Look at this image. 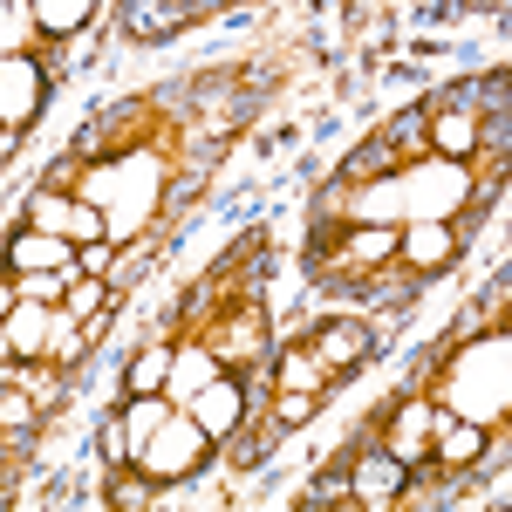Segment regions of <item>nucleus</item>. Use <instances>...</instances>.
<instances>
[{"label":"nucleus","mask_w":512,"mask_h":512,"mask_svg":"<svg viewBox=\"0 0 512 512\" xmlns=\"http://www.w3.org/2000/svg\"><path fill=\"white\" fill-rule=\"evenodd\" d=\"M417 390L431 396L444 417H465L478 431L506 444L512 424V328H506V280L478 294V308L458 321V335L424 362Z\"/></svg>","instance_id":"nucleus-5"},{"label":"nucleus","mask_w":512,"mask_h":512,"mask_svg":"<svg viewBox=\"0 0 512 512\" xmlns=\"http://www.w3.org/2000/svg\"><path fill=\"white\" fill-rule=\"evenodd\" d=\"M369 431H376V444H383L410 478H444V472H437V431H444V410H437L417 383H410L403 396H390V410H383Z\"/></svg>","instance_id":"nucleus-8"},{"label":"nucleus","mask_w":512,"mask_h":512,"mask_svg":"<svg viewBox=\"0 0 512 512\" xmlns=\"http://www.w3.org/2000/svg\"><path fill=\"white\" fill-rule=\"evenodd\" d=\"M21 219L41 226V233H55V239H69L76 253L110 239V219H103L82 192H62V185H35V198H28V212H21Z\"/></svg>","instance_id":"nucleus-10"},{"label":"nucleus","mask_w":512,"mask_h":512,"mask_svg":"<svg viewBox=\"0 0 512 512\" xmlns=\"http://www.w3.org/2000/svg\"><path fill=\"white\" fill-rule=\"evenodd\" d=\"M0 55H55V41L35 28V7L28 0H0Z\"/></svg>","instance_id":"nucleus-14"},{"label":"nucleus","mask_w":512,"mask_h":512,"mask_svg":"<svg viewBox=\"0 0 512 512\" xmlns=\"http://www.w3.org/2000/svg\"><path fill=\"white\" fill-rule=\"evenodd\" d=\"M410 492H417V478L396 465L390 451L376 444V431H362L315 478V492L301 499V506H349V512H390V506H410Z\"/></svg>","instance_id":"nucleus-7"},{"label":"nucleus","mask_w":512,"mask_h":512,"mask_svg":"<svg viewBox=\"0 0 512 512\" xmlns=\"http://www.w3.org/2000/svg\"><path fill=\"white\" fill-rule=\"evenodd\" d=\"M369 349H376L369 321H315V328L287 335L280 349H267V376H274L267 383V417H260V437L239 458L253 465V458H267V444H280L301 424H315V410L369 362Z\"/></svg>","instance_id":"nucleus-6"},{"label":"nucleus","mask_w":512,"mask_h":512,"mask_svg":"<svg viewBox=\"0 0 512 512\" xmlns=\"http://www.w3.org/2000/svg\"><path fill=\"white\" fill-rule=\"evenodd\" d=\"M267 253H274L267 226L239 233L198 274V287L178 301V315L164 321L158 342L171 355V369H164V396L171 403H185L212 376H246L253 383L267 369V349H274V328H267Z\"/></svg>","instance_id":"nucleus-3"},{"label":"nucleus","mask_w":512,"mask_h":512,"mask_svg":"<svg viewBox=\"0 0 512 512\" xmlns=\"http://www.w3.org/2000/svg\"><path fill=\"white\" fill-rule=\"evenodd\" d=\"M219 458V437L171 396H123L103 417V506H158L171 485H192Z\"/></svg>","instance_id":"nucleus-4"},{"label":"nucleus","mask_w":512,"mask_h":512,"mask_svg":"<svg viewBox=\"0 0 512 512\" xmlns=\"http://www.w3.org/2000/svg\"><path fill=\"white\" fill-rule=\"evenodd\" d=\"M226 7H253V0H117L130 41H171L198 21H212V14H226Z\"/></svg>","instance_id":"nucleus-11"},{"label":"nucleus","mask_w":512,"mask_h":512,"mask_svg":"<svg viewBox=\"0 0 512 512\" xmlns=\"http://www.w3.org/2000/svg\"><path fill=\"white\" fill-rule=\"evenodd\" d=\"M0 267H7V274H62V267H76V246L21 219L14 239H7V253H0Z\"/></svg>","instance_id":"nucleus-13"},{"label":"nucleus","mask_w":512,"mask_h":512,"mask_svg":"<svg viewBox=\"0 0 512 512\" xmlns=\"http://www.w3.org/2000/svg\"><path fill=\"white\" fill-rule=\"evenodd\" d=\"M185 410L198 417V431L205 437H239L246 431V417H253V383L246 376H212V383H198L192 396H185Z\"/></svg>","instance_id":"nucleus-12"},{"label":"nucleus","mask_w":512,"mask_h":512,"mask_svg":"<svg viewBox=\"0 0 512 512\" xmlns=\"http://www.w3.org/2000/svg\"><path fill=\"white\" fill-rule=\"evenodd\" d=\"M28 7H35V28L55 41V48H62L69 35H82V28L96 21V0H28Z\"/></svg>","instance_id":"nucleus-15"},{"label":"nucleus","mask_w":512,"mask_h":512,"mask_svg":"<svg viewBox=\"0 0 512 512\" xmlns=\"http://www.w3.org/2000/svg\"><path fill=\"white\" fill-rule=\"evenodd\" d=\"M267 96V69H198V76L171 82V89H144L123 96L110 110L82 123L69 137V151L55 158V171L41 185L82 192L103 219H110V287H130L137 267L171 246L178 212L198 205V192L212 185V171L226 164L233 137L253 123Z\"/></svg>","instance_id":"nucleus-2"},{"label":"nucleus","mask_w":512,"mask_h":512,"mask_svg":"<svg viewBox=\"0 0 512 512\" xmlns=\"http://www.w3.org/2000/svg\"><path fill=\"white\" fill-rule=\"evenodd\" d=\"M48 89H55V69H48L41 55H0V130H7L14 144L41 123Z\"/></svg>","instance_id":"nucleus-9"},{"label":"nucleus","mask_w":512,"mask_h":512,"mask_svg":"<svg viewBox=\"0 0 512 512\" xmlns=\"http://www.w3.org/2000/svg\"><path fill=\"white\" fill-rule=\"evenodd\" d=\"M506 144V69L403 103L335 164L308 205V280L321 294L403 308L478 239L506 192Z\"/></svg>","instance_id":"nucleus-1"}]
</instances>
